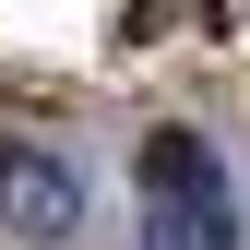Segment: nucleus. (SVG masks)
<instances>
[{
  "mask_svg": "<svg viewBox=\"0 0 250 250\" xmlns=\"http://www.w3.org/2000/svg\"><path fill=\"white\" fill-rule=\"evenodd\" d=\"M227 167L203 131H155L143 143V250H227Z\"/></svg>",
  "mask_w": 250,
  "mask_h": 250,
  "instance_id": "nucleus-1",
  "label": "nucleus"
},
{
  "mask_svg": "<svg viewBox=\"0 0 250 250\" xmlns=\"http://www.w3.org/2000/svg\"><path fill=\"white\" fill-rule=\"evenodd\" d=\"M0 227H12V238H72V227H83V179H72V155H48V143H0Z\"/></svg>",
  "mask_w": 250,
  "mask_h": 250,
  "instance_id": "nucleus-2",
  "label": "nucleus"
}]
</instances>
